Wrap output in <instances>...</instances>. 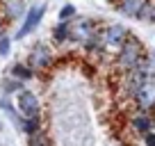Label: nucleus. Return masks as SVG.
Here are the masks:
<instances>
[{
	"label": "nucleus",
	"instance_id": "nucleus-1",
	"mask_svg": "<svg viewBox=\"0 0 155 146\" xmlns=\"http://www.w3.org/2000/svg\"><path fill=\"white\" fill-rule=\"evenodd\" d=\"M144 57H146L144 46H141V41L137 39V37H132V34H128V39L121 44V48L116 50V62H119V66H121L123 71L135 68Z\"/></svg>",
	"mask_w": 155,
	"mask_h": 146
},
{
	"label": "nucleus",
	"instance_id": "nucleus-2",
	"mask_svg": "<svg viewBox=\"0 0 155 146\" xmlns=\"http://www.w3.org/2000/svg\"><path fill=\"white\" fill-rule=\"evenodd\" d=\"M68 28H71V37H68V39L78 41V44H84V41H89L91 37H96V34L101 32V28H98L89 16H78V14L68 21Z\"/></svg>",
	"mask_w": 155,
	"mask_h": 146
},
{
	"label": "nucleus",
	"instance_id": "nucleus-3",
	"mask_svg": "<svg viewBox=\"0 0 155 146\" xmlns=\"http://www.w3.org/2000/svg\"><path fill=\"white\" fill-rule=\"evenodd\" d=\"M28 64L34 68V73H41V71H48L50 66L55 64V53L50 46L46 44H34L28 53Z\"/></svg>",
	"mask_w": 155,
	"mask_h": 146
},
{
	"label": "nucleus",
	"instance_id": "nucleus-4",
	"mask_svg": "<svg viewBox=\"0 0 155 146\" xmlns=\"http://www.w3.org/2000/svg\"><path fill=\"white\" fill-rule=\"evenodd\" d=\"M128 28L126 25H121V23H110V25H105V28L101 30V41H103V46H105V50L110 48V50H119L121 48V44L128 39Z\"/></svg>",
	"mask_w": 155,
	"mask_h": 146
},
{
	"label": "nucleus",
	"instance_id": "nucleus-5",
	"mask_svg": "<svg viewBox=\"0 0 155 146\" xmlns=\"http://www.w3.org/2000/svg\"><path fill=\"white\" fill-rule=\"evenodd\" d=\"M16 110H18L21 117H39L41 114V103H39L37 94L30 91V89H21V91H16Z\"/></svg>",
	"mask_w": 155,
	"mask_h": 146
},
{
	"label": "nucleus",
	"instance_id": "nucleus-6",
	"mask_svg": "<svg viewBox=\"0 0 155 146\" xmlns=\"http://www.w3.org/2000/svg\"><path fill=\"white\" fill-rule=\"evenodd\" d=\"M44 14H46L44 5H32V7H30V9L23 14V25H21V30L16 32V39H23V37H28V34H32L34 30L39 28Z\"/></svg>",
	"mask_w": 155,
	"mask_h": 146
},
{
	"label": "nucleus",
	"instance_id": "nucleus-7",
	"mask_svg": "<svg viewBox=\"0 0 155 146\" xmlns=\"http://www.w3.org/2000/svg\"><path fill=\"white\" fill-rule=\"evenodd\" d=\"M132 98H135V103H137V110H144V112L153 110V107H155V80L148 78L135 91V96H132Z\"/></svg>",
	"mask_w": 155,
	"mask_h": 146
},
{
	"label": "nucleus",
	"instance_id": "nucleus-8",
	"mask_svg": "<svg viewBox=\"0 0 155 146\" xmlns=\"http://www.w3.org/2000/svg\"><path fill=\"white\" fill-rule=\"evenodd\" d=\"M130 128L137 132V135H146L148 130H155V121L150 117V112H144V110H137L130 119Z\"/></svg>",
	"mask_w": 155,
	"mask_h": 146
},
{
	"label": "nucleus",
	"instance_id": "nucleus-9",
	"mask_svg": "<svg viewBox=\"0 0 155 146\" xmlns=\"http://www.w3.org/2000/svg\"><path fill=\"white\" fill-rule=\"evenodd\" d=\"M144 2L146 0H116V9L121 12L123 16H128V18H137Z\"/></svg>",
	"mask_w": 155,
	"mask_h": 146
},
{
	"label": "nucleus",
	"instance_id": "nucleus-10",
	"mask_svg": "<svg viewBox=\"0 0 155 146\" xmlns=\"http://www.w3.org/2000/svg\"><path fill=\"white\" fill-rule=\"evenodd\" d=\"M9 75H14V78H18V80H32L37 73H34V68L30 66L28 62H16V64H12V68H9Z\"/></svg>",
	"mask_w": 155,
	"mask_h": 146
},
{
	"label": "nucleus",
	"instance_id": "nucleus-11",
	"mask_svg": "<svg viewBox=\"0 0 155 146\" xmlns=\"http://www.w3.org/2000/svg\"><path fill=\"white\" fill-rule=\"evenodd\" d=\"M53 39L57 41V44H64V41H68V37H71V28H68V21H59L57 25L53 28Z\"/></svg>",
	"mask_w": 155,
	"mask_h": 146
},
{
	"label": "nucleus",
	"instance_id": "nucleus-12",
	"mask_svg": "<svg viewBox=\"0 0 155 146\" xmlns=\"http://www.w3.org/2000/svg\"><path fill=\"white\" fill-rule=\"evenodd\" d=\"M0 89H2V94L5 96H9V94H16L23 89V80L14 78V75H7L5 80H2V85H0Z\"/></svg>",
	"mask_w": 155,
	"mask_h": 146
},
{
	"label": "nucleus",
	"instance_id": "nucleus-13",
	"mask_svg": "<svg viewBox=\"0 0 155 146\" xmlns=\"http://www.w3.org/2000/svg\"><path fill=\"white\" fill-rule=\"evenodd\" d=\"M25 14V7H23V2L21 0H14V2H9L7 5V18H21V16Z\"/></svg>",
	"mask_w": 155,
	"mask_h": 146
},
{
	"label": "nucleus",
	"instance_id": "nucleus-14",
	"mask_svg": "<svg viewBox=\"0 0 155 146\" xmlns=\"http://www.w3.org/2000/svg\"><path fill=\"white\" fill-rule=\"evenodd\" d=\"M153 14H155V2L153 0H146L144 5H141V12L137 18L139 21H153Z\"/></svg>",
	"mask_w": 155,
	"mask_h": 146
},
{
	"label": "nucleus",
	"instance_id": "nucleus-15",
	"mask_svg": "<svg viewBox=\"0 0 155 146\" xmlns=\"http://www.w3.org/2000/svg\"><path fill=\"white\" fill-rule=\"evenodd\" d=\"M75 14H78V12H75V7H73L71 2H68V5H64L62 9H59V16H57V18H59V21H71Z\"/></svg>",
	"mask_w": 155,
	"mask_h": 146
},
{
	"label": "nucleus",
	"instance_id": "nucleus-16",
	"mask_svg": "<svg viewBox=\"0 0 155 146\" xmlns=\"http://www.w3.org/2000/svg\"><path fill=\"white\" fill-rule=\"evenodd\" d=\"M9 50H12V39L7 34H2V37H0V57H7Z\"/></svg>",
	"mask_w": 155,
	"mask_h": 146
},
{
	"label": "nucleus",
	"instance_id": "nucleus-17",
	"mask_svg": "<svg viewBox=\"0 0 155 146\" xmlns=\"http://www.w3.org/2000/svg\"><path fill=\"white\" fill-rule=\"evenodd\" d=\"M144 137V144L146 146H155V130H148L146 135H141Z\"/></svg>",
	"mask_w": 155,
	"mask_h": 146
},
{
	"label": "nucleus",
	"instance_id": "nucleus-18",
	"mask_svg": "<svg viewBox=\"0 0 155 146\" xmlns=\"http://www.w3.org/2000/svg\"><path fill=\"white\" fill-rule=\"evenodd\" d=\"M150 62H153V64H155V48H153V50H150Z\"/></svg>",
	"mask_w": 155,
	"mask_h": 146
},
{
	"label": "nucleus",
	"instance_id": "nucleus-19",
	"mask_svg": "<svg viewBox=\"0 0 155 146\" xmlns=\"http://www.w3.org/2000/svg\"><path fill=\"white\" fill-rule=\"evenodd\" d=\"M5 34V25H2V21H0V37Z\"/></svg>",
	"mask_w": 155,
	"mask_h": 146
},
{
	"label": "nucleus",
	"instance_id": "nucleus-20",
	"mask_svg": "<svg viewBox=\"0 0 155 146\" xmlns=\"http://www.w3.org/2000/svg\"><path fill=\"white\" fill-rule=\"evenodd\" d=\"M0 130H2V121H0Z\"/></svg>",
	"mask_w": 155,
	"mask_h": 146
},
{
	"label": "nucleus",
	"instance_id": "nucleus-21",
	"mask_svg": "<svg viewBox=\"0 0 155 146\" xmlns=\"http://www.w3.org/2000/svg\"><path fill=\"white\" fill-rule=\"evenodd\" d=\"M153 23H155V14H153Z\"/></svg>",
	"mask_w": 155,
	"mask_h": 146
},
{
	"label": "nucleus",
	"instance_id": "nucleus-22",
	"mask_svg": "<svg viewBox=\"0 0 155 146\" xmlns=\"http://www.w3.org/2000/svg\"><path fill=\"white\" fill-rule=\"evenodd\" d=\"M114 2H116V0H114Z\"/></svg>",
	"mask_w": 155,
	"mask_h": 146
}]
</instances>
